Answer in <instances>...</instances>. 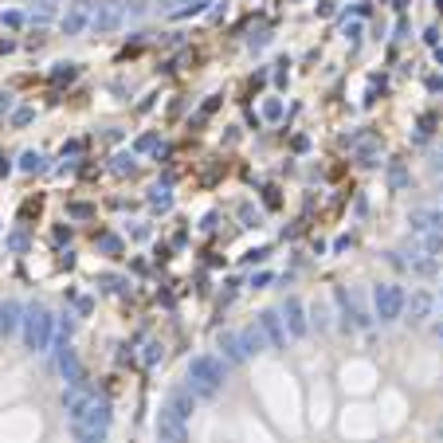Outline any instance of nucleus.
I'll return each mask as SVG.
<instances>
[{
    "mask_svg": "<svg viewBox=\"0 0 443 443\" xmlns=\"http://www.w3.org/2000/svg\"><path fill=\"white\" fill-rule=\"evenodd\" d=\"M192 400H197V396L188 393V388H173V396H169V408L188 420V416H192Z\"/></svg>",
    "mask_w": 443,
    "mask_h": 443,
    "instance_id": "17",
    "label": "nucleus"
},
{
    "mask_svg": "<svg viewBox=\"0 0 443 443\" xmlns=\"http://www.w3.org/2000/svg\"><path fill=\"white\" fill-rule=\"evenodd\" d=\"M141 361H146L149 369H153V365L161 361V342H153V337H149V342H146V353H141Z\"/></svg>",
    "mask_w": 443,
    "mask_h": 443,
    "instance_id": "24",
    "label": "nucleus"
},
{
    "mask_svg": "<svg viewBox=\"0 0 443 443\" xmlns=\"http://www.w3.org/2000/svg\"><path fill=\"white\" fill-rule=\"evenodd\" d=\"M20 169L24 173H43V157L36 153V149H28V153L20 157Z\"/></svg>",
    "mask_w": 443,
    "mask_h": 443,
    "instance_id": "22",
    "label": "nucleus"
},
{
    "mask_svg": "<svg viewBox=\"0 0 443 443\" xmlns=\"http://www.w3.org/2000/svg\"><path fill=\"white\" fill-rule=\"evenodd\" d=\"M404 290L396 283H384V286H377V318L381 322H396V318L404 314Z\"/></svg>",
    "mask_w": 443,
    "mask_h": 443,
    "instance_id": "5",
    "label": "nucleus"
},
{
    "mask_svg": "<svg viewBox=\"0 0 443 443\" xmlns=\"http://www.w3.org/2000/svg\"><path fill=\"white\" fill-rule=\"evenodd\" d=\"M8 247H12V251H28V236H24V232H12Z\"/></svg>",
    "mask_w": 443,
    "mask_h": 443,
    "instance_id": "29",
    "label": "nucleus"
},
{
    "mask_svg": "<svg viewBox=\"0 0 443 443\" xmlns=\"http://www.w3.org/2000/svg\"><path fill=\"white\" fill-rule=\"evenodd\" d=\"M428 90H432V94H443V75H432V79H428Z\"/></svg>",
    "mask_w": 443,
    "mask_h": 443,
    "instance_id": "37",
    "label": "nucleus"
},
{
    "mask_svg": "<svg viewBox=\"0 0 443 443\" xmlns=\"http://www.w3.org/2000/svg\"><path fill=\"white\" fill-rule=\"evenodd\" d=\"M353 146H357V165H365V169L381 165L384 149H381V141H377V138H353Z\"/></svg>",
    "mask_w": 443,
    "mask_h": 443,
    "instance_id": "13",
    "label": "nucleus"
},
{
    "mask_svg": "<svg viewBox=\"0 0 443 443\" xmlns=\"http://www.w3.org/2000/svg\"><path fill=\"white\" fill-rule=\"evenodd\" d=\"M31 118H36V114H31L28 106H24V110H16V114H12V122H16V126H28Z\"/></svg>",
    "mask_w": 443,
    "mask_h": 443,
    "instance_id": "33",
    "label": "nucleus"
},
{
    "mask_svg": "<svg viewBox=\"0 0 443 443\" xmlns=\"http://www.w3.org/2000/svg\"><path fill=\"white\" fill-rule=\"evenodd\" d=\"M138 149H157V138H153V134H146V138L138 141Z\"/></svg>",
    "mask_w": 443,
    "mask_h": 443,
    "instance_id": "38",
    "label": "nucleus"
},
{
    "mask_svg": "<svg viewBox=\"0 0 443 443\" xmlns=\"http://www.w3.org/2000/svg\"><path fill=\"white\" fill-rule=\"evenodd\" d=\"M435 59H440V63H443V48H435Z\"/></svg>",
    "mask_w": 443,
    "mask_h": 443,
    "instance_id": "39",
    "label": "nucleus"
},
{
    "mask_svg": "<svg viewBox=\"0 0 443 443\" xmlns=\"http://www.w3.org/2000/svg\"><path fill=\"white\" fill-rule=\"evenodd\" d=\"M149 204L157 208V212H169V208H173V192H169V185L149 188Z\"/></svg>",
    "mask_w": 443,
    "mask_h": 443,
    "instance_id": "20",
    "label": "nucleus"
},
{
    "mask_svg": "<svg viewBox=\"0 0 443 443\" xmlns=\"http://www.w3.org/2000/svg\"><path fill=\"white\" fill-rule=\"evenodd\" d=\"M51 330H55V318H51L48 306H28L24 310V342H28V349H36V353H48L51 349Z\"/></svg>",
    "mask_w": 443,
    "mask_h": 443,
    "instance_id": "3",
    "label": "nucleus"
},
{
    "mask_svg": "<svg viewBox=\"0 0 443 443\" xmlns=\"http://www.w3.org/2000/svg\"><path fill=\"white\" fill-rule=\"evenodd\" d=\"M99 16V0H71L63 12V36H83Z\"/></svg>",
    "mask_w": 443,
    "mask_h": 443,
    "instance_id": "4",
    "label": "nucleus"
},
{
    "mask_svg": "<svg viewBox=\"0 0 443 443\" xmlns=\"http://www.w3.org/2000/svg\"><path fill=\"white\" fill-rule=\"evenodd\" d=\"M435 334H440V337H443V325H440V330H435Z\"/></svg>",
    "mask_w": 443,
    "mask_h": 443,
    "instance_id": "41",
    "label": "nucleus"
},
{
    "mask_svg": "<svg viewBox=\"0 0 443 443\" xmlns=\"http://www.w3.org/2000/svg\"><path fill=\"white\" fill-rule=\"evenodd\" d=\"M247 263H263V259H267V247H255V251H247Z\"/></svg>",
    "mask_w": 443,
    "mask_h": 443,
    "instance_id": "34",
    "label": "nucleus"
},
{
    "mask_svg": "<svg viewBox=\"0 0 443 443\" xmlns=\"http://www.w3.org/2000/svg\"><path fill=\"white\" fill-rule=\"evenodd\" d=\"M216 345H220V353H224L232 365H239V361L247 357V353H244V345H239V334H220V337H216Z\"/></svg>",
    "mask_w": 443,
    "mask_h": 443,
    "instance_id": "16",
    "label": "nucleus"
},
{
    "mask_svg": "<svg viewBox=\"0 0 443 443\" xmlns=\"http://www.w3.org/2000/svg\"><path fill=\"white\" fill-rule=\"evenodd\" d=\"M239 216H244V224H247V227H255V224H259V212H251V204L239 208Z\"/></svg>",
    "mask_w": 443,
    "mask_h": 443,
    "instance_id": "32",
    "label": "nucleus"
},
{
    "mask_svg": "<svg viewBox=\"0 0 443 443\" xmlns=\"http://www.w3.org/2000/svg\"><path fill=\"white\" fill-rule=\"evenodd\" d=\"M345 40H349V43L361 40V20H349V24H345Z\"/></svg>",
    "mask_w": 443,
    "mask_h": 443,
    "instance_id": "31",
    "label": "nucleus"
},
{
    "mask_svg": "<svg viewBox=\"0 0 443 443\" xmlns=\"http://www.w3.org/2000/svg\"><path fill=\"white\" fill-rule=\"evenodd\" d=\"M110 420H114V408H110V400L94 393V400H90L87 408L75 416V420H71V432L79 435L83 443H102V440H106V432H110Z\"/></svg>",
    "mask_w": 443,
    "mask_h": 443,
    "instance_id": "1",
    "label": "nucleus"
},
{
    "mask_svg": "<svg viewBox=\"0 0 443 443\" xmlns=\"http://www.w3.org/2000/svg\"><path fill=\"white\" fill-rule=\"evenodd\" d=\"M263 118L279 122V118H283V102H279V99H271V102H267V106H263Z\"/></svg>",
    "mask_w": 443,
    "mask_h": 443,
    "instance_id": "28",
    "label": "nucleus"
},
{
    "mask_svg": "<svg viewBox=\"0 0 443 443\" xmlns=\"http://www.w3.org/2000/svg\"><path fill=\"white\" fill-rule=\"evenodd\" d=\"M279 314H283V325H286V334L290 337H302L306 330H310V325H306V306L298 302V298H286Z\"/></svg>",
    "mask_w": 443,
    "mask_h": 443,
    "instance_id": "8",
    "label": "nucleus"
},
{
    "mask_svg": "<svg viewBox=\"0 0 443 443\" xmlns=\"http://www.w3.org/2000/svg\"><path fill=\"white\" fill-rule=\"evenodd\" d=\"M259 325H263V334H267V342H271V349H283V345H286V325H283V318H279L275 310H267V314H259Z\"/></svg>",
    "mask_w": 443,
    "mask_h": 443,
    "instance_id": "11",
    "label": "nucleus"
},
{
    "mask_svg": "<svg viewBox=\"0 0 443 443\" xmlns=\"http://www.w3.org/2000/svg\"><path fill=\"white\" fill-rule=\"evenodd\" d=\"M408 165H404V161H388V188H393V192H404V188H408Z\"/></svg>",
    "mask_w": 443,
    "mask_h": 443,
    "instance_id": "18",
    "label": "nucleus"
},
{
    "mask_svg": "<svg viewBox=\"0 0 443 443\" xmlns=\"http://www.w3.org/2000/svg\"><path fill=\"white\" fill-rule=\"evenodd\" d=\"M75 71H79L75 63H59V67L51 71V79H55V83H71V79H75Z\"/></svg>",
    "mask_w": 443,
    "mask_h": 443,
    "instance_id": "25",
    "label": "nucleus"
},
{
    "mask_svg": "<svg viewBox=\"0 0 443 443\" xmlns=\"http://www.w3.org/2000/svg\"><path fill=\"white\" fill-rule=\"evenodd\" d=\"M157 440L161 443H188L185 416H177L173 408H161V416H157Z\"/></svg>",
    "mask_w": 443,
    "mask_h": 443,
    "instance_id": "7",
    "label": "nucleus"
},
{
    "mask_svg": "<svg viewBox=\"0 0 443 443\" xmlns=\"http://www.w3.org/2000/svg\"><path fill=\"white\" fill-rule=\"evenodd\" d=\"M122 20H126V0H106V4H99V16H94L90 31L94 36H110V31L122 28Z\"/></svg>",
    "mask_w": 443,
    "mask_h": 443,
    "instance_id": "6",
    "label": "nucleus"
},
{
    "mask_svg": "<svg viewBox=\"0 0 443 443\" xmlns=\"http://www.w3.org/2000/svg\"><path fill=\"white\" fill-rule=\"evenodd\" d=\"M149 8H153L149 0H126V16H129V20H141Z\"/></svg>",
    "mask_w": 443,
    "mask_h": 443,
    "instance_id": "23",
    "label": "nucleus"
},
{
    "mask_svg": "<svg viewBox=\"0 0 443 443\" xmlns=\"http://www.w3.org/2000/svg\"><path fill=\"white\" fill-rule=\"evenodd\" d=\"M224 361L212 353H200L188 361V393L200 396V400H212L220 393V384H224Z\"/></svg>",
    "mask_w": 443,
    "mask_h": 443,
    "instance_id": "2",
    "label": "nucleus"
},
{
    "mask_svg": "<svg viewBox=\"0 0 443 443\" xmlns=\"http://www.w3.org/2000/svg\"><path fill=\"white\" fill-rule=\"evenodd\" d=\"M71 216H75V220H87L90 216V204H71Z\"/></svg>",
    "mask_w": 443,
    "mask_h": 443,
    "instance_id": "35",
    "label": "nucleus"
},
{
    "mask_svg": "<svg viewBox=\"0 0 443 443\" xmlns=\"http://www.w3.org/2000/svg\"><path fill=\"white\" fill-rule=\"evenodd\" d=\"M239 345H244V353L251 357V353H263V349H267V345H271V342H267L263 325L255 322V325H247L244 334H239Z\"/></svg>",
    "mask_w": 443,
    "mask_h": 443,
    "instance_id": "15",
    "label": "nucleus"
},
{
    "mask_svg": "<svg viewBox=\"0 0 443 443\" xmlns=\"http://www.w3.org/2000/svg\"><path fill=\"white\" fill-rule=\"evenodd\" d=\"M435 8H440V12H443V0H435Z\"/></svg>",
    "mask_w": 443,
    "mask_h": 443,
    "instance_id": "40",
    "label": "nucleus"
},
{
    "mask_svg": "<svg viewBox=\"0 0 443 443\" xmlns=\"http://www.w3.org/2000/svg\"><path fill=\"white\" fill-rule=\"evenodd\" d=\"M59 373H63V381H67V384H79L83 381V365H79V357H75V349H71L67 342H59Z\"/></svg>",
    "mask_w": 443,
    "mask_h": 443,
    "instance_id": "12",
    "label": "nucleus"
},
{
    "mask_svg": "<svg viewBox=\"0 0 443 443\" xmlns=\"http://www.w3.org/2000/svg\"><path fill=\"white\" fill-rule=\"evenodd\" d=\"M440 440H443V423H440Z\"/></svg>",
    "mask_w": 443,
    "mask_h": 443,
    "instance_id": "42",
    "label": "nucleus"
},
{
    "mask_svg": "<svg viewBox=\"0 0 443 443\" xmlns=\"http://www.w3.org/2000/svg\"><path fill=\"white\" fill-rule=\"evenodd\" d=\"M404 310H408V322L412 325H423L428 318H432V310H435V298L428 295V290H416V295L404 302Z\"/></svg>",
    "mask_w": 443,
    "mask_h": 443,
    "instance_id": "9",
    "label": "nucleus"
},
{
    "mask_svg": "<svg viewBox=\"0 0 443 443\" xmlns=\"http://www.w3.org/2000/svg\"><path fill=\"white\" fill-rule=\"evenodd\" d=\"M114 173H118V177L134 173V157H129V153H118V157H114Z\"/></svg>",
    "mask_w": 443,
    "mask_h": 443,
    "instance_id": "26",
    "label": "nucleus"
},
{
    "mask_svg": "<svg viewBox=\"0 0 443 443\" xmlns=\"http://www.w3.org/2000/svg\"><path fill=\"white\" fill-rule=\"evenodd\" d=\"M428 251H432V255H440V251H443V236H428Z\"/></svg>",
    "mask_w": 443,
    "mask_h": 443,
    "instance_id": "36",
    "label": "nucleus"
},
{
    "mask_svg": "<svg viewBox=\"0 0 443 443\" xmlns=\"http://www.w3.org/2000/svg\"><path fill=\"white\" fill-rule=\"evenodd\" d=\"M99 247L106 251V255H118V251H122V239L118 236H99Z\"/></svg>",
    "mask_w": 443,
    "mask_h": 443,
    "instance_id": "27",
    "label": "nucleus"
},
{
    "mask_svg": "<svg viewBox=\"0 0 443 443\" xmlns=\"http://www.w3.org/2000/svg\"><path fill=\"white\" fill-rule=\"evenodd\" d=\"M0 24H8V28H20V24H24V16H20L16 8H8L4 16H0Z\"/></svg>",
    "mask_w": 443,
    "mask_h": 443,
    "instance_id": "30",
    "label": "nucleus"
},
{
    "mask_svg": "<svg viewBox=\"0 0 443 443\" xmlns=\"http://www.w3.org/2000/svg\"><path fill=\"white\" fill-rule=\"evenodd\" d=\"M94 400V393L87 388V381H79V384H67V393H63V408H67V416L75 420V416L87 408V404Z\"/></svg>",
    "mask_w": 443,
    "mask_h": 443,
    "instance_id": "10",
    "label": "nucleus"
},
{
    "mask_svg": "<svg viewBox=\"0 0 443 443\" xmlns=\"http://www.w3.org/2000/svg\"><path fill=\"white\" fill-rule=\"evenodd\" d=\"M185 8H173L169 16L173 20H188V16H200V12H208V0H181Z\"/></svg>",
    "mask_w": 443,
    "mask_h": 443,
    "instance_id": "19",
    "label": "nucleus"
},
{
    "mask_svg": "<svg viewBox=\"0 0 443 443\" xmlns=\"http://www.w3.org/2000/svg\"><path fill=\"white\" fill-rule=\"evenodd\" d=\"M24 310H20V302H12V298H8V302H4V306H0V337H12V334H16V330H20V325H24Z\"/></svg>",
    "mask_w": 443,
    "mask_h": 443,
    "instance_id": "14",
    "label": "nucleus"
},
{
    "mask_svg": "<svg viewBox=\"0 0 443 443\" xmlns=\"http://www.w3.org/2000/svg\"><path fill=\"white\" fill-rule=\"evenodd\" d=\"M59 8V0H36V12H31V24H48Z\"/></svg>",
    "mask_w": 443,
    "mask_h": 443,
    "instance_id": "21",
    "label": "nucleus"
}]
</instances>
